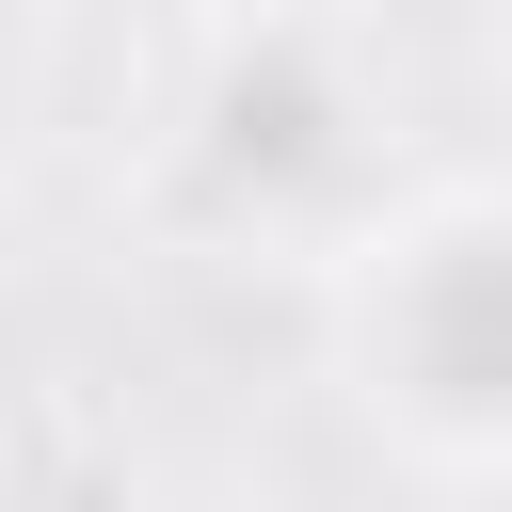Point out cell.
I'll list each match as a JSON object with an SVG mask.
<instances>
[{
  "label": "cell",
  "instance_id": "6da1fadb",
  "mask_svg": "<svg viewBox=\"0 0 512 512\" xmlns=\"http://www.w3.org/2000/svg\"><path fill=\"white\" fill-rule=\"evenodd\" d=\"M112 208L192 272H336L416 176L432 96L368 0H192L128 32L112 96Z\"/></svg>",
  "mask_w": 512,
  "mask_h": 512
},
{
  "label": "cell",
  "instance_id": "7a4b0ae2",
  "mask_svg": "<svg viewBox=\"0 0 512 512\" xmlns=\"http://www.w3.org/2000/svg\"><path fill=\"white\" fill-rule=\"evenodd\" d=\"M304 304H320L336 416L400 480L512 512V176L496 160H432Z\"/></svg>",
  "mask_w": 512,
  "mask_h": 512
}]
</instances>
